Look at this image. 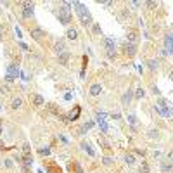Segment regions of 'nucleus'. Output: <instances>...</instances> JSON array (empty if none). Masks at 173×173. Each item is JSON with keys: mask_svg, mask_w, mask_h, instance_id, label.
I'll list each match as a JSON object with an SVG mask.
<instances>
[{"mask_svg": "<svg viewBox=\"0 0 173 173\" xmlns=\"http://www.w3.org/2000/svg\"><path fill=\"white\" fill-rule=\"evenodd\" d=\"M73 7L76 9V16L80 18V21H82V24L85 26V28L93 24V21H92V14L88 12V9L83 5L82 2H73Z\"/></svg>", "mask_w": 173, "mask_h": 173, "instance_id": "f257e3e1", "label": "nucleus"}, {"mask_svg": "<svg viewBox=\"0 0 173 173\" xmlns=\"http://www.w3.org/2000/svg\"><path fill=\"white\" fill-rule=\"evenodd\" d=\"M71 4L69 2H62L61 5L57 7V10H55V14H57V18H59V21H61L62 24H69L73 19L71 16Z\"/></svg>", "mask_w": 173, "mask_h": 173, "instance_id": "f03ea898", "label": "nucleus"}, {"mask_svg": "<svg viewBox=\"0 0 173 173\" xmlns=\"http://www.w3.org/2000/svg\"><path fill=\"white\" fill-rule=\"evenodd\" d=\"M18 74H19V69H18L14 64H10L9 68H7V76H5V82H7V83L14 82V80L18 78Z\"/></svg>", "mask_w": 173, "mask_h": 173, "instance_id": "7ed1b4c3", "label": "nucleus"}, {"mask_svg": "<svg viewBox=\"0 0 173 173\" xmlns=\"http://www.w3.org/2000/svg\"><path fill=\"white\" fill-rule=\"evenodd\" d=\"M19 5H21V9H23V18H31L33 16V4H30V2H21Z\"/></svg>", "mask_w": 173, "mask_h": 173, "instance_id": "20e7f679", "label": "nucleus"}, {"mask_svg": "<svg viewBox=\"0 0 173 173\" xmlns=\"http://www.w3.org/2000/svg\"><path fill=\"white\" fill-rule=\"evenodd\" d=\"M104 45H106L107 55H109V57H112V55H114V40H112L111 36H107V38H104Z\"/></svg>", "mask_w": 173, "mask_h": 173, "instance_id": "39448f33", "label": "nucleus"}, {"mask_svg": "<svg viewBox=\"0 0 173 173\" xmlns=\"http://www.w3.org/2000/svg\"><path fill=\"white\" fill-rule=\"evenodd\" d=\"M30 33H31V36H33L36 42H42L43 38H45V31L40 30V28H31Z\"/></svg>", "mask_w": 173, "mask_h": 173, "instance_id": "423d86ee", "label": "nucleus"}, {"mask_svg": "<svg viewBox=\"0 0 173 173\" xmlns=\"http://www.w3.org/2000/svg\"><path fill=\"white\" fill-rule=\"evenodd\" d=\"M55 52H57V55H61V54H64L66 50V43H64V40H57L55 42Z\"/></svg>", "mask_w": 173, "mask_h": 173, "instance_id": "0eeeda50", "label": "nucleus"}, {"mask_svg": "<svg viewBox=\"0 0 173 173\" xmlns=\"http://www.w3.org/2000/svg\"><path fill=\"white\" fill-rule=\"evenodd\" d=\"M80 147H82L83 151H85V153L88 154V156H92V158H95V151H93V149H92V145L88 142H82L80 144Z\"/></svg>", "mask_w": 173, "mask_h": 173, "instance_id": "6e6552de", "label": "nucleus"}, {"mask_svg": "<svg viewBox=\"0 0 173 173\" xmlns=\"http://www.w3.org/2000/svg\"><path fill=\"white\" fill-rule=\"evenodd\" d=\"M128 43H132V45H137V40H139V33L137 31H128Z\"/></svg>", "mask_w": 173, "mask_h": 173, "instance_id": "1a4fd4ad", "label": "nucleus"}, {"mask_svg": "<svg viewBox=\"0 0 173 173\" xmlns=\"http://www.w3.org/2000/svg\"><path fill=\"white\" fill-rule=\"evenodd\" d=\"M102 92V87H101V83H93L90 87V95H93V97H97L99 93Z\"/></svg>", "mask_w": 173, "mask_h": 173, "instance_id": "9d476101", "label": "nucleus"}, {"mask_svg": "<svg viewBox=\"0 0 173 173\" xmlns=\"http://www.w3.org/2000/svg\"><path fill=\"white\" fill-rule=\"evenodd\" d=\"M21 106H23V99H21V97H14L12 102H10V109L16 111V109H19Z\"/></svg>", "mask_w": 173, "mask_h": 173, "instance_id": "9b49d317", "label": "nucleus"}, {"mask_svg": "<svg viewBox=\"0 0 173 173\" xmlns=\"http://www.w3.org/2000/svg\"><path fill=\"white\" fill-rule=\"evenodd\" d=\"M43 102H45V99L42 97L40 93H35V95H33V104H35V107H40V106H43Z\"/></svg>", "mask_w": 173, "mask_h": 173, "instance_id": "f8f14e48", "label": "nucleus"}, {"mask_svg": "<svg viewBox=\"0 0 173 173\" xmlns=\"http://www.w3.org/2000/svg\"><path fill=\"white\" fill-rule=\"evenodd\" d=\"M135 50H137V45H132V43H125V52L128 54V55H135Z\"/></svg>", "mask_w": 173, "mask_h": 173, "instance_id": "ddd939ff", "label": "nucleus"}, {"mask_svg": "<svg viewBox=\"0 0 173 173\" xmlns=\"http://www.w3.org/2000/svg\"><path fill=\"white\" fill-rule=\"evenodd\" d=\"M66 36H68L69 40H76V38H78V31L74 30V28H68V31H66Z\"/></svg>", "mask_w": 173, "mask_h": 173, "instance_id": "4468645a", "label": "nucleus"}, {"mask_svg": "<svg viewBox=\"0 0 173 173\" xmlns=\"http://www.w3.org/2000/svg\"><path fill=\"white\" fill-rule=\"evenodd\" d=\"M166 50H170L173 54V33H170V35H168V36H166Z\"/></svg>", "mask_w": 173, "mask_h": 173, "instance_id": "2eb2a0df", "label": "nucleus"}, {"mask_svg": "<svg viewBox=\"0 0 173 173\" xmlns=\"http://www.w3.org/2000/svg\"><path fill=\"white\" fill-rule=\"evenodd\" d=\"M68 168H69V172H71V173H83L82 166H80L78 163H71L69 166H68Z\"/></svg>", "mask_w": 173, "mask_h": 173, "instance_id": "dca6fc26", "label": "nucleus"}, {"mask_svg": "<svg viewBox=\"0 0 173 173\" xmlns=\"http://www.w3.org/2000/svg\"><path fill=\"white\" fill-rule=\"evenodd\" d=\"M132 97H133V95H132V90H128L125 95H123V104H125V106H128V104L132 102Z\"/></svg>", "mask_w": 173, "mask_h": 173, "instance_id": "f3484780", "label": "nucleus"}, {"mask_svg": "<svg viewBox=\"0 0 173 173\" xmlns=\"http://www.w3.org/2000/svg\"><path fill=\"white\" fill-rule=\"evenodd\" d=\"M78 114H80V107H74V111H71V112H69L68 120H69V121H74V120L78 118Z\"/></svg>", "mask_w": 173, "mask_h": 173, "instance_id": "a211bd4d", "label": "nucleus"}, {"mask_svg": "<svg viewBox=\"0 0 173 173\" xmlns=\"http://www.w3.org/2000/svg\"><path fill=\"white\" fill-rule=\"evenodd\" d=\"M57 57H59V62H61V64H66V62H68V57H69V52H64V54L57 55Z\"/></svg>", "mask_w": 173, "mask_h": 173, "instance_id": "6ab92c4d", "label": "nucleus"}, {"mask_svg": "<svg viewBox=\"0 0 173 173\" xmlns=\"http://www.w3.org/2000/svg\"><path fill=\"white\" fill-rule=\"evenodd\" d=\"M99 126L102 128V132L107 133V130H109V126H107V123H106V120H99Z\"/></svg>", "mask_w": 173, "mask_h": 173, "instance_id": "aec40b11", "label": "nucleus"}, {"mask_svg": "<svg viewBox=\"0 0 173 173\" xmlns=\"http://www.w3.org/2000/svg\"><path fill=\"white\" fill-rule=\"evenodd\" d=\"M144 95H145V90H144L142 87H139V88H137V92H135V97H137V99H142Z\"/></svg>", "mask_w": 173, "mask_h": 173, "instance_id": "412c9836", "label": "nucleus"}, {"mask_svg": "<svg viewBox=\"0 0 173 173\" xmlns=\"http://www.w3.org/2000/svg\"><path fill=\"white\" fill-rule=\"evenodd\" d=\"M125 161L130 164V166H133V164H135V158H133L132 154H126V156H125Z\"/></svg>", "mask_w": 173, "mask_h": 173, "instance_id": "4be33fe9", "label": "nucleus"}, {"mask_svg": "<svg viewBox=\"0 0 173 173\" xmlns=\"http://www.w3.org/2000/svg\"><path fill=\"white\" fill-rule=\"evenodd\" d=\"M128 123L133 125V126L137 125V118H135V114H128Z\"/></svg>", "mask_w": 173, "mask_h": 173, "instance_id": "5701e85b", "label": "nucleus"}, {"mask_svg": "<svg viewBox=\"0 0 173 173\" xmlns=\"http://www.w3.org/2000/svg\"><path fill=\"white\" fill-rule=\"evenodd\" d=\"M149 137L151 139H159V132L158 130H149Z\"/></svg>", "mask_w": 173, "mask_h": 173, "instance_id": "b1692460", "label": "nucleus"}, {"mask_svg": "<svg viewBox=\"0 0 173 173\" xmlns=\"http://www.w3.org/2000/svg\"><path fill=\"white\" fill-rule=\"evenodd\" d=\"M92 31H93L95 35H99V33H101V26H99L97 23H93V24H92Z\"/></svg>", "mask_w": 173, "mask_h": 173, "instance_id": "393cba45", "label": "nucleus"}, {"mask_svg": "<svg viewBox=\"0 0 173 173\" xmlns=\"http://www.w3.org/2000/svg\"><path fill=\"white\" fill-rule=\"evenodd\" d=\"M4 166H5V168H12V166H14V164H12V159H5V161H4Z\"/></svg>", "mask_w": 173, "mask_h": 173, "instance_id": "a878e982", "label": "nucleus"}, {"mask_svg": "<svg viewBox=\"0 0 173 173\" xmlns=\"http://www.w3.org/2000/svg\"><path fill=\"white\" fill-rule=\"evenodd\" d=\"M92 126H93V123H92V121H88V123H85V125H83V130H82V132H85V130H90Z\"/></svg>", "mask_w": 173, "mask_h": 173, "instance_id": "bb28decb", "label": "nucleus"}, {"mask_svg": "<svg viewBox=\"0 0 173 173\" xmlns=\"http://www.w3.org/2000/svg\"><path fill=\"white\" fill-rule=\"evenodd\" d=\"M40 154H42V156H49V154H50V151H49L47 147H43V149H40Z\"/></svg>", "mask_w": 173, "mask_h": 173, "instance_id": "cd10ccee", "label": "nucleus"}, {"mask_svg": "<svg viewBox=\"0 0 173 173\" xmlns=\"http://www.w3.org/2000/svg\"><path fill=\"white\" fill-rule=\"evenodd\" d=\"M149 68L151 69H156L158 68V61H149Z\"/></svg>", "mask_w": 173, "mask_h": 173, "instance_id": "c85d7f7f", "label": "nucleus"}, {"mask_svg": "<svg viewBox=\"0 0 173 173\" xmlns=\"http://www.w3.org/2000/svg\"><path fill=\"white\" fill-rule=\"evenodd\" d=\"M166 158H168V161H170V163H173V151H170V153H168V156H166Z\"/></svg>", "mask_w": 173, "mask_h": 173, "instance_id": "c756f323", "label": "nucleus"}, {"mask_svg": "<svg viewBox=\"0 0 173 173\" xmlns=\"http://www.w3.org/2000/svg\"><path fill=\"white\" fill-rule=\"evenodd\" d=\"M16 33H18V38H21V36H23V33H21V30L18 28V26H16Z\"/></svg>", "mask_w": 173, "mask_h": 173, "instance_id": "7c9ffc66", "label": "nucleus"}, {"mask_svg": "<svg viewBox=\"0 0 173 173\" xmlns=\"http://www.w3.org/2000/svg\"><path fill=\"white\" fill-rule=\"evenodd\" d=\"M156 5H158L156 2H147V7H156Z\"/></svg>", "mask_w": 173, "mask_h": 173, "instance_id": "2f4dec72", "label": "nucleus"}, {"mask_svg": "<svg viewBox=\"0 0 173 173\" xmlns=\"http://www.w3.org/2000/svg\"><path fill=\"white\" fill-rule=\"evenodd\" d=\"M112 118H114V120H120V118H121V116H120V114H118V112H112Z\"/></svg>", "mask_w": 173, "mask_h": 173, "instance_id": "473e14b6", "label": "nucleus"}, {"mask_svg": "<svg viewBox=\"0 0 173 173\" xmlns=\"http://www.w3.org/2000/svg\"><path fill=\"white\" fill-rule=\"evenodd\" d=\"M168 74H170V78L173 80V69H170V73H168Z\"/></svg>", "mask_w": 173, "mask_h": 173, "instance_id": "72a5a7b5", "label": "nucleus"}, {"mask_svg": "<svg viewBox=\"0 0 173 173\" xmlns=\"http://www.w3.org/2000/svg\"><path fill=\"white\" fill-rule=\"evenodd\" d=\"M0 135H2V121H0Z\"/></svg>", "mask_w": 173, "mask_h": 173, "instance_id": "f704fd0d", "label": "nucleus"}, {"mask_svg": "<svg viewBox=\"0 0 173 173\" xmlns=\"http://www.w3.org/2000/svg\"><path fill=\"white\" fill-rule=\"evenodd\" d=\"M0 30H2V26H0Z\"/></svg>", "mask_w": 173, "mask_h": 173, "instance_id": "c9c22d12", "label": "nucleus"}]
</instances>
